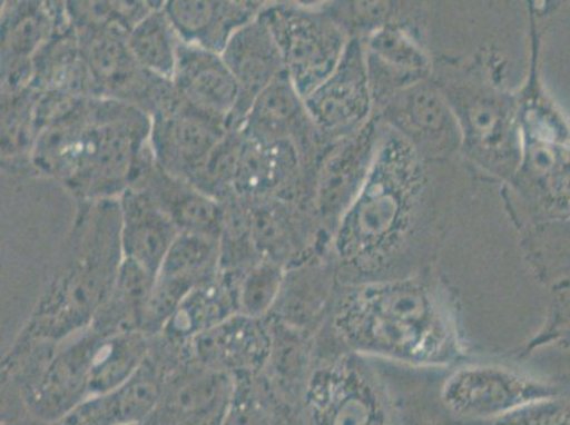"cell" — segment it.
Returning a JSON list of instances; mask_svg holds the SVG:
<instances>
[{"label": "cell", "mask_w": 570, "mask_h": 425, "mask_svg": "<svg viewBox=\"0 0 570 425\" xmlns=\"http://www.w3.org/2000/svg\"><path fill=\"white\" fill-rule=\"evenodd\" d=\"M153 118L132 103L41 92L30 160L81 200L118 199L151 149Z\"/></svg>", "instance_id": "6da1fadb"}, {"label": "cell", "mask_w": 570, "mask_h": 425, "mask_svg": "<svg viewBox=\"0 0 570 425\" xmlns=\"http://www.w3.org/2000/svg\"><path fill=\"white\" fill-rule=\"evenodd\" d=\"M66 253L26 325V342L63 344L96 323L124 260L118 199L81 200Z\"/></svg>", "instance_id": "7a4b0ae2"}, {"label": "cell", "mask_w": 570, "mask_h": 425, "mask_svg": "<svg viewBox=\"0 0 570 425\" xmlns=\"http://www.w3.org/2000/svg\"><path fill=\"white\" fill-rule=\"evenodd\" d=\"M344 334L356 349L417 365L453 359L449 325L420 289L387 287L361 299L344 318Z\"/></svg>", "instance_id": "3957f363"}, {"label": "cell", "mask_w": 570, "mask_h": 425, "mask_svg": "<svg viewBox=\"0 0 570 425\" xmlns=\"http://www.w3.org/2000/svg\"><path fill=\"white\" fill-rule=\"evenodd\" d=\"M268 26L284 69L305 100L333 76L342 39L328 19L289 4H273L258 14Z\"/></svg>", "instance_id": "277c9868"}, {"label": "cell", "mask_w": 570, "mask_h": 425, "mask_svg": "<svg viewBox=\"0 0 570 425\" xmlns=\"http://www.w3.org/2000/svg\"><path fill=\"white\" fill-rule=\"evenodd\" d=\"M151 118L149 145L155 160L168 174L190 185H195L217 145L232 129L222 119L189 106L178 92Z\"/></svg>", "instance_id": "5b68a950"}, {"label": "cell", "mask_w": 570, "mask_h": 425, "mask_svg": "<svg viewBox=\"0 0 570 425\" xmlns=\"http://www.w3.org/2000/svg\"><path fill=\"white\" fill-rule=\"evenodd\" d=\"M559 396L557 388L525 373L501 366H471L455 372L443 401L459 416L497 419L528 404Z\"/></svg>", "instance_id": "8992f818"}, {"label": "cell", "mask_w": 570, "mask_h": 425, "mask_svg": "<svg viewBox=\"0 0 570 425\" xmlns=\"http://www.w3.org/2000/svg\"><path fill=\"white\" fill-rule=\"evenodd\" d=\"M219 269V238L199 233H180L155 278L144 310L141 330L145 334L163 332L179 304Z\"/></svg>", "instance_id": "52a82bcc"}, {"label": "cell", "mask_w": 570, "mask_h": 425, "mask_svg": "<svg viewBox=\"0 0 570 425\" xmlns=\"http://www.w3.org/2000/svg\"><path fill=\"white\" fill-rule=\"evenodd\" d=\"M230 373L199 366L164 382L154 412L144 425H222L235 401Z\"/></svg>", "instance_id": "ba28073f"}, {"label": "cell", "mask_w": 570, "mask_h": 425, "mask_svg": "<svg viewBox=\"0 0 570 425\" xmlns=\"http://www.w3.org/2000/svg\"><path fill=\"white\" fill-rule=\"evenodd\" d=\"M22 2L2 13V91L12 95L30 86L41 49L70 23L65 3Z\"/></svg>", "instance_id": "9c48e42d"}, {"label": "cell", "mask_w": 570, "mask_h": 425, "mask_svg": "<svg viewBox=\"0 0 570 425\" xmlns=\"http://www.w3.org/2000/svg\"><path fill=\"white\" fill-rule=\"evenodd\" d=\"M160 207L179 227L180 231L199 233L219 238L225 221V205L160 168L148 150L135 174L132 184Z\"/></svg>", "instance_id": "30bf717a"}, {"label": "cell", "mask_w": 570, "mask_h": 425, "mask_svg": "<svg viewBox=\"0 0 570 425\" xmlns=\"http://www.w3.org/2000/svg\"><path fill=\"white\" fill-rule=\"evenodd\" d=\"M173 86L178 96L196 110L237 128L240 87L222 55L180 43Z\"/></svg>", "instance_id": "8fae6325"}, {"label": "cell", "mask_w": 570, "mask_h": 425, "mask_svg": "<svg viewBox=\"0 0 570 425\" xmlns=\"http://www.w3.org/2000/svg\"><path fill=\"white\" fill-rule=\"evenodd\" d=\"M118 201L121 207L124 260L157 278L165 257L183 231L167 212L134 186H129Z\"/></svg>", "instance_id": "7c38bea8"}, {"label": "cell", "mask_w": 570, "mask_h": 425, "mask_svg": "<svg viewBox=\"0 0 570 425\" xmlns=\"http://www.w3.org/2000/svg\"><path fill=\"white\" fill-rule=\"evenodd\" d=\"M222 57L240 87V127L256 98L285 71L282 55L268 26L257 17L232 36Z\"/></svg>", "instance_id": "4fadbf2b"}, {"label": "cell", "mask_w": 570, "mask_h": 425, "mask_svg": "<svg viewBox=\"0 0 570 425\" xmlns=\"http://www.w3.org/2000/svg\"><path fill=\"white\" fill-rule=\"evenodd\" d=\"M242 131L243 142L227 200L276 199L298 164L293 141L253 137L243 127Z\"/></svg>", "instance_id": "5bb4252c"}, {"label": "cell", "mask_w": 570, "mask_h": 425, "mask_svg": "<svg viewBox=\"0 0 570 425\" xmlns=\"http://www.w3.org/2000/svg\"><path fill=\"white\" fill-rule=\"evenodd\" d=\"M262 2H212L173 0L165 2L170 23L185 45L223 53L232 36L262 12Z\"/></svg>", "instance_id": "9a60e30c"}, {"label": "cell", "mask_w": 570, "mask_h": 425, "mask_svg": "<svg viewBox=\"0 0 570 425\" xmlns=\"http://www.w3.org/2000/svg\"><path fill=\"white\" fill-rule=\"evenodd\" d=\"M202 366L235 376L252 373L268 360L272 338L263 319L236 314L191 340Z\"/></svg>", "instance_id": "2e32d148"}, {"label": "cell", "mask_w": 570, "mask_h": 425, "mask_svg": "<svg viewBox=\"0 0 570 425\" xmlns=\"http://www.w3.org/2000/svg\"><path fill=\"white\" fill-rule=\"evenodd\" d=\"M164 380L149 365L122 386L88 398L61 419V425H119L145 423L154 412L163 392Z\"/></svg>", "instance_id": "e0dca14e"}, {"label": "cell", "mask_w": 570, "mask_h": 425, "mask_svg": "<svg viewBox=\"0 0 570 425\" xmlns=\"http://www.w3.org/2000/svg\"><path fill=\"white\" fill-rule=\"evenodd\" d=\"M236 274L220 271L186 297L165 325L173 340H194L238 314Z\"/></svg>", "instance_id": "ac0fdd59"}, {"label": "cell", "mask_w": 570, "mask_h": 425, "mask_svg": "<svg viewBox=\"0 0 570 425\" xmlns=\"http://www.w3.org/2000/svg\"><path fill=\"white\" fill-rule=\"evenodd\" d=\"M308 116L318 126L336 128L360 118L365 111L364 71L357 56L342 61L328 80L304 100Z\"/></svg>", "instance_id": "d6986e66"}, {"label": "cell", "mask_w": 570, "mask_h": 425, "mask_svg": "<svg viewBox=\"0 0 570 425\" xmlns=\"http://www.w3.org/2000/svg\"><path fill=\"white\" fill-rule=\"evenodd\" d=\"M303 100L284 71L256 98L242 127L253 137L293 141L307 119Z\"/></svg>", "instance_id": "ffe728a7"}, {"label": "cell", "mask_w": 570, "mask_h": 425, "mask_svg": "<svg viewBox=\"0 0 570 425\" xmlns=\"http://www.w3.org/2000/svg\"><path fill=\"white\" fill-rule=\"evenodd\" d=\"M163 7L145 17L127 36L128 48L144 70L173 81L180 41Z\"/></svg>", "instance_id": "44dd1931"}, {"label": "cell", "mask_w": 570, "mask_h": 425, "mask_svg": "<svg viewBox=\"0 0 570 425\" xmlns=\"http://www.w3.org/2000/svg\"><path fill=\"white\" fill-rule=\"evenodd\" d=\"M285 283L282 264L261 260L238 276V314L264 319L276 307Z\"/></svg>", "instance_id": "7402d4cb"}, {"label": "cell", "mask_w": 570, "mask_h": 425, "mask_svg": "<svg viewBox=\"0 0 570 425\" xmlns=\"http://www.w3.org/2000/svg\"><path fill=\"white\" fill-rule=\"evenodd\" d=\"M494 425H570V401L554 396L531 403L494 419Z\"/></svg>", "instance_id": "603a6c76"}, {"label": "cell", "mask_w": 570, "mask_h": 425, "mask_svg": "<svg viewBox=\"0 0 570 425\" xmlns=\"http://www.w3.org/2000/svg\"><path fill=\"white\" fill-rule=\"evenodd\" d=\"M345 402L340 406L333 404H323L320 408L321 424L323 425H367L370 424L371 413L365 403L356 396H344Z\"/></svg>", "instance_id": "cb8c5ba5"}, {"label": "cell", "mask_w": 570, "mask_h": 425, "mask_svg": "<svg viewBox=\"0 0 570 425\" xmlns=\"http://www.w3.org/2000/svg\"><path fill=\"white\" fill-rule=\"evenodd\" d=\"M222 425H269L268 417L261 403L253 401L248 393L236 392L229 413Z\"/></svg>", "instance_id": "d4e9b609"}, {"label": "cell", "mask_w": 570, "mask_h": 425, "mask_svg": "<svg viewBox=\"0 0 570 425\" xmlns=\"http://www.w3.org/2000/svg\"><path fill=\"white\" fill-rule=\"evenodd\" d=\"M376 50L385 57L386 60L392 61L393 65L417 67L422 66V57L416 50H413L406 40L399 38L397 34L385 33L381 34L375 40Z\"/></svg>", "instance_id": "484cf974"}, {"label": "cell", "mask_w": 570, "mask_h": 425, "mask_svg": "<svg viewBox=\"0 0 570 425\" xmlns=\"http://www.w3.org/2000/svg\"><path fill=\"white\" fill-rule=\"evenodd\" d=\"M119 425H144L142 423H129V424H119Z\"/></svg>", "instance_id": "4316f807"}]
</instances>
